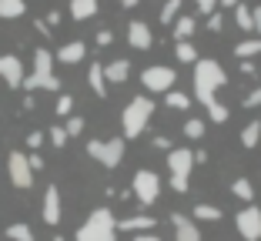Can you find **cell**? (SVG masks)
Segmentation results:
<instances>
[{
    "label": "cell",
    "instance_id": "cell-28",
    "mask_svg": "<svg viewBox=\"0 0 261 241\" xmlns=\"http://www.w3.org/2000/svg\"><path fill=\"white\" fill-rule=\"evenodd\" d=\"M177 10H181V0H164V7H161V23H174V17H177Z\"/></svg>",
    "mask_w": 261,
    "mask_h": 241
},
{
    "label": "cell",
    "instance_id": "cell-3",
    "mask_svg": "<svg viewBox=\"0 0 261 241\" xmlns=\"http://www.w3.org/2000/svg\"><path fill=\"white\" fill-rule=\"evenodd\" d=\"M151 114H154V101L147 97V94H138V97H130L127 108H124V114H121L124 138H141V131H144L147 121H151Z\"/></svg>",
    "mask_w": 261,
    "mask_h": 241
},
{
    "label": "cell",
    "instance_id": "cell-8",
    "mask_svg": "<svg viewBox=\"0 0 261 241\" xmlns=\"http://www.w3.org/2000/svg\"><path fill=\"white\" fill-rule=\"evenodd\" d=\"M174 81H177V74L171 67H144V74H141V84L147 87V94H168V91H174Z\"/></svg>",
    "mask_w": 261,
    "mask_h": 241
},
{
    "label": "cell",
    "instance_id": "cell-16",
    "mask_svg": "<svg viewBox=\"0 0 261 241\" xmlns=\"http://www.w3.org/2000/svg\"><path fill=\"white\" fill-rule=\"evenodd\" d=\"M84 54H87L84 40H70V44H64L61 50H57V61H61V64H81Z\"/></svg>",
    "mask_w": 261,
    "mask_h": 241
},
{
    "label": "cell",
    "instance_id": "cell-40",
    "mask_svg": "<svg viewBox=\"0 0 261 241\" xmlns=\"http://www.w3.org/2000/svg\"><path fill=\"white\" fill-rule=\"evenodd\" d=\"M251 34H258V37H261V7L251 10Z\"/></svg>",
    "mask_w": 261,
    "mask_h": 241
},
{
    "label": "cell",
    "instance_id": "cell-33",
    "mask_svg": "<svg viewBox=\"0 0 261 241\" xmlns=\"http://www.w3.org/2000/svg\"><path fill=\"white\" fill-rule=\"evenodd\" d=\"M64 131H67V138H74V134H81L84 131V117H67V127H64Z\"/></svg>",
    "mask_w": 261,
    "mask_h": 241
},
{
    "label": "cell",
    "instance_id": "cell-26",
    "mask_svg": "<svg viewBox=\"0 0 261 241\" xmlns=\"http://www.w3.org/2000/svg\"><path fill=\"white\" fill-rule=\"evenodd\" d=\"M231 191H234L241 201H254V188H251V181H248V178H238L234 184H231Z\"/></svg>",
    "mask_w": 261,
    "mask_h": 241
},
{
    "label": "cell",
    "instance_id": "cell-6",
    "mask_svg": "<svg viewBox=\"0 0 261 241\" xmlns=\"http://www.w3.org/2000/svg\"><path fill=\"white\" fill-rule=\"evenodd\" d=\"M130 188H134L130 195L138 198V201L144 204V208H151V204L158 201V198H161V178H158V174H154L151 168H141V171L134 174V181H130Z\"/></svg>",
    "mask_w": 261,
    "mask_h": 241
},
{
    "label": "cell",
    "instance_id": "cell-20",
    "mask_svg": "<svg viewBox=\"0 0 261 241\" xmlns=\"http://www.w3.org/2000/svg\"><path fill=\"white\" fill-rule=\"evenodd\" d=\"M171 31H174V44H185V40L198 31V23H194V17H177Z\"/></svg>",
    "mask_w": 261,
    "mask_h": 241
},
{
    "label": "cell",
    "instance_id": "cell-36",
    "mask_svg": "<svg viewBox=\"0 0 261 241\" xmlns=\"http://www.w3.org/2000/svg\"><path fill=\"white\" fill-rule=\"evenodd\" d=\"M221 27H224V17L221 14H218V10H215V14H211V17H207V31H221Z\"/></svg>",
    "mask_w": 261,
    "mask_h": 241
},
{
    "label": "cell",
    "instance_id": "cell-2",
    "mask_svg": "<svg viewBox=\"0 0 261 241\" xmlns=\"http://www.w3.org/2000/svg\"><path fill=\"white\" fill-rule=\"evenodd\" d=\"M20 87H27V94L31 91H61V81L54 77V54L47 47L34 50V74H27Z\"/></svg>",
    "mask_w": 261,
    "mask_h": 241
},
{
    "label": "cell",
    "instance_id": "cell-44",
    "mask_svg": "<svg viewBox=\"0 0 261 241\" xmlns=\"http://www.w3.org/2000/svg\"><path fill=\"white\" fill-rule=\"evenodd\" d=\"M44 23H47V27H50V23H61V14H57V10H50V14H47V20H44Z\"/></svg>",
    "mask_w": 261,
    "mask_h": 241
},
{
    "label": "cell",
    "instance_id": "cell-25",
    "mask_svg": "<svg viewBox=\"0 0 261 241\" xmlns=\"http://www.w3.org/2000/svg\"><path fill=\"white\" fill-rule=\"evenodd\" d=\"M7 238H10V241H34V228L23 225V221H17V225L7 228Z\"/></svg>",
    "mask_w": 261,
    "mask_h": 241
},
{
    "label": "cell",
    "instance_id": "cell-35",
    "mask_svg": "<svg viewBox=\"0 0 261 241\" xmlns=\"http://www.w3.org/2000/svg\"><path fill=\"white\" fill-rule=\"evenodd\" d=\"M241 108H261V84H258V87H254V91H251V94H248L245 101H241Z\"/></svg>",
    "mask_w": 261,
    "mask_h": 241
},
{
    "label": "cell",
    "instance_id": "cell-38",
    "mask_svg": "<svg viewBox=\"0 0 261 241\" xmlns=\"http://www.w3.org/2000/svg\"><path fill=\"white\" fill-rule=\"evenodd\" d=\"M40 144H44V134H40V131H31V134H27V148H31V151H37Z\"/></svg>",
    "mask_w": 261,
    "mask_h": 241
},
{
    "label": "cell",
    "instance_id": "cell-23",
    "mask_svg": "<svg viewBox=\"0 0 261 241\" xmlns=\"http://www.w3.org/2000/svg\"><path fill=\"white\" fill-rule=\"evenodd\" d=\"M198 221H221V208H215V204H194V211H191Z\"/></svg>",
    "mask_w": 261,
    "mask_h": 241
},
{
    "label": "cell",
    "instance_id": "cell-45",
    "mask_svg": "<svg viewBox=\"0 0 261 241\" xmlns=\"http://www.w3.org/2000/svg\"><path fill=\"white\" fill-rule=\"evenodd\" d=\"M204 161H207V151H204V148L194 151V164H204Z\"/></svg>",
    "mask_w": 261,
    "mask_h": 241
},
{
    "label": "cell",
    "instance_id": "cell-15",
    "mask_svg": "<svg viewBox=\"0 0 261 241\" xmlns=\"http://www.w3.org/2000/svg\"><path fill=\"white\" fill-rule=\"evenodd\" d=\"M158 225L154 221V215H130V218H121V221H114V228H121V231H151V228Z\"/></svg>",
    "mask_w": 261,
    "mask_h": 241
},
{
    "label": "cell",
    "instance_id": "cell-1",
    "mask_svg": "<svg viewBox=\"0 0 261 241\" xmlns=\"http://www.w3.org/2000/svg\"><path fill=\"white\" fill-rule=\"evenodd\" d=\"M228 84V74H224V67L218 61H194V94H198V101L207 108V114H211V121L215 124H224L228 121V108L224 104H218V87Z\"/></svg>",
    "mask_w": 261,
    "mask_h": 241
},
{
    "label": "cell",
    "instance_id": "cell-21",
    "mask_svg": "<svg viewBox=\"0 0 261 241\" xmlns=\"http://www.w3.org/2000/svg\"><path fill=\"white\" fill-rule=\"evenodd\" d=\"M23 10H27V0H0V17H4V20L23 17Z\"/></svg>",
    "mask_w": 261,
    "mask_h": 241
},
{
    "label": "cell",
    "instance_id": "cell-24",
    "mask_svg": "<svg viewBox=\"0 0 261 241\" xmlns=\"http://www.w3.org/2000/svg\"><path fill=\"white\" fill-rule=\"evenodd\" d=\"M234 54H238L241 61H251L254 54H261V37H254V40H241V44L234 47Z\"/></svg>",
    "mask_w": 261,
    "mask_h": 241
},
{
    "label": "cell",
    "instance_id": "cell-5",
    "mask_svg": "<svg viewBox=\"0 0 261 241\" xmlns=\"http://www.w3.org/2000/svg\"><path fill=\"white\" fill-rule=\"evenodd\" d=\"M191 168H194V151L188 148H171L168 154V171H171V188L177 195H188V178H191Z\"/></svg>",
    "mask_w": 261,
    "mask_h": 241
},
{
    "label": "cell",
    "instance_id": "cell-48",
    "mask_svg": "<svg viewBox=\"0 0 261 241\" xmlns=\"http://www.w3.org/2000/svg\"><path fill=\"white\" fill-rule=\"evenodd\" d=\"M121 4H124V7H138L141 0H121Z\"/></svg>",
    "mask_w": 261,
    "mask_h": 241
},
{
    "label": "cell",
    "instance_id": "cell-31",
    "mask_svg": "<svg viewBox=\"0 0 261 241\" xmlns=\"http://www.w3.org/2000/svg\"><path fill=\"white\" fill-rule=\"evenodd\" d=\"M201 134H204V124H201L198 117H191V121H188L185 124V138H191V141H198Z\"/></svg>",
    "mask_w": 261,
    "mask_h": 241
},
{
    "label": "cell",
    "instance_id": "cell-14",
    "mask_svg": "<svg viewBox=\"0 0 261 241\" xmlns=\"http://www.w3.org/2000/svg\"><path fill=\"white\" fill-rule=\"evenodd\" d=\"M44 221L47 225H57L61 221V191H57V184H50L44 191Z\"/></svg>",
    "mask_w": 261,
    "mask_h": 241
},
{
    "label": "cell",
    "instance_id": "cell-11",
    "mask_svg": "<svg viewBox=\"0 0 261 241\" xmlns=\"http://www.w3.org/2000/svg\"><path fill=\"white\" fill-rule=\"evenodd\" d=\"M0 81L7 87H20L23 84V64L17 54H4L0 57Z\"/></svg>",
    "mask_w": 261,
    "mask_h": 241
},
{
    "label": "cell",
    "instance_id": "cell-41",
    "mask_svg": "<svg viewBox=\"0 0 261 241\" xmlns=\"http://www.w3.org/2000/svg\"><path fill=\"white\" fill-rule=\"evenodd\" d=\"M111 40H114V34H111V31H97V44L100 47H108Z\"/></svg>",
    "mask_w": 261,
    "mask_h": 241
},
{
    "label": "cell",
    "instance_id": "cell-13",
    "mask_svg": "<svg viewBox=\"0 0 261 241\" xmlns=\"http://www.w3.org/2000/svg\"><path fill=\"white\" fill-rule=\"evenodd\" d=\"M171 225H174V241H201V231L194 228V221L188 215H171Z\"/></svg>",
    "mask_w": 261,
    "mask_h": 241
},
{
    "label": "cell",
    "instance_id": "cell-47",
    "mask_svg": "<svg viewBox=\"0 0 261 241\" xmlns=\"http://www.w3.org/2000/svg\"><path fill=\"white\" fill-rule=\"evenodd\" d=\"M218 4H221V7H238L241 0H218Z\"/></svg>",
    "mask_w": 261,
    "mask_h": 241
},
{
    "label": "cell",
    "instance_id": "cell-34",
    "mask_svg": "<svg viewBox=\"0 0 261 241\" xmlns=\"http://www.w3.org/2000/svg\"><path fill=\"white\" fill-rule=\"evenodd\" d=\"M50 144H54V148H64V144H67V131H64V127H50Z\"/></svg>",
    "mask_w": 261,
    "mask_h": 241
},
{
    "label": "cell",
    "instance_id": "cell-43",
    "mask_svg": "<svg viewBox=\"0 0 261 241\" xmlns=\"http://www.w3.org/2000/svg\"><path fill=\"white\" fill-rule=\"evenodd\" d=\"M154 148H161V151H168V148H171V141H168V138H154Z\"/></svg>",
    "mask_w": 261,
    "mask_h": 241
},
{
    "label": "cell",
    "instance_id": "cell-46",
    "mask_svg": "<svg viewBox=\"0 0 261 241\" xmlns=\"http://www.w3.org/2000/svg\"><path fill=\"white\" fill-rule=\"evenodd\" d=\"M134 241H161V238H158V234H151V231H144V234H138Z\"/></svg>",
    "mask_w": 261,
    "mask_h": 241
},
{
    "label": "cell",
    "instance_id": "cell-49",
    "mask_svg": "<svg viewBox=\"0 0 261 241\" xmlns=\"http://www.w3.org/2000/svg\"><path fill=\"white\" fill-rule=\"evenodd\" d=\"M54 241H64V238H54Z\"/></svg>",
    "mask_w": 261,
    "mask_h": 241
},
{
    "label": "cell",
    "instance_id": "cell-32",
    "mask_svg": "<svg viewBox=\"0 0 261 241\" xmlns=\"http://www.w3.org/2000/svg\"><path fill=\"white\" fill-rule=\"evenodd\" d=\"M57 114H61V117H67L70 114V111H74V97H70V94H61V97H57Z\"/></svg>",
    "mask_w": 261,
    "mask_h": 241
},
{
    "label": "cell",
    "instance_id": "cell-7",
    "mask_svg": "<svg viewBox=\"0 0 261 241\" xmlns=\"http://www.w3.org/2000/svg\"><path fill=\"white\" fill-rule=\"evenodd\" d=\"M87 154L94 161H100L104 168H117L124 161V141L111 138V141H87Z\"/></svg>",
    "mask_w": 261,
    "mask_h": 241
},
{
    "label": "cell",
    "instance_id": "cell-37",
    "mask_svg": "<svg viewBox=\"0 0 261 241\" xmlns=\"http://www.w3.org/2000/svg\"><path fill=\"white\" fill-rule=\"evenodd\" d=\"M27 164H31V171H44V157H40L37 151H31V154H27Z\"/></svg>",
    "mask_w": 261,
    "mask_h": 241
},
{
    "label": "cell",
    "instance_id": "cell-17",
    "mask_svg": "<svg viewBox=\"0 0 261 241\" xmlns=\"http://www.w3.org/2000/svg\"><path fill=\"white\" fill-rule=\"evenodd\" d=\"M127 77H130V64L127 61H111V64H104V81H108V84H124Z\"/></svg>",
    "mask_w": 261,
    "mask_h": 241
},
{
    "label": "cell",
    "instance_id": "cell-39",
    "mask_svg": "<svg viewBox=\"0 0 261 241\" xmlns=\"http://www.w3.org/2000/svg\"><path fill=\"white\" fill-rule=\"evenodd\" d=\"M194 4H198V10H201V14H207V17L215 14V7H218V0H194Z\"/></svg>",
    "mask_w": 261,
    "mask_h": 241
},
{
    "label": "cell",
    "instance_id": "cell-42",
    "mask_svg": "<svg viewBox=\"0 0 261 241\" xmlns=\"http://www.w3.org/2000/svg\"><path fill=\"white\" fill-rule=\"evenodd\" d=\"M241 74H245V77H251V74H254V61H241Z\"/></svg>",
    "mask_w": 261,
    "mask_h": 241
},
{
    "label": "cell",
    "instance_id": "cell-4",
    "mask_svg": "<svg viewBox=\"0 0 261 241\" xmlns=\"http://www.w3.org/2000/svg\"><path fill=\"white\" fill-rule=\"evenodd\" d=\"M117 228H114V215L111 208H94L87 215V221L77 228V241H114Z\"/></svg>",
    "mask_w": 261,
    "mask_h": 241
},
{
    "label": "cell",
    "instance_id": "cell-19",
    "mask_svg": "<svg viewBox=\"0 0 261 241\" xmlns=\"http://www.w3.org/2000/svg\"><path fill=\"white\" fill-rule=\"evenodd\" d=\"M100 10L97 0H70V17L74 20H87V17H94Z\"/></svg>",
    "mask_w": 261,
    "mask_h": 241
},
{
    "label": "cell",
    "instance_id": "cell-27",
    "mask_svg": "<svg viewBox=\"0 0 261 241\" xmlns=\"http://www.w3.org/2000/svg\"><path fill=\"white\" fill-rule=\"evenodd\" d=\"M174 54H177L181 64H194V61H198V50H194L188 40H185V44H174Z\"/></svg>",
    "mask_w": 261,
    "mask_h": 241
},
{
    "label": "cell",
    "instance_id": "cell-10",
    "mask_svg": "<svg viewBox=\"0 0 261 241\" xmlns=\"http://www.w3.org/2000/svg\"><path fill=\"white\" fill-rule=\"evenodd\" d=\"M234 225H238V234L245 241H261V208H258V204L241 208L238 218H234Z\"/></svg>",
    "mask_w": 261,
    "mask_h": 241
},
{
    "label": "cell",
    "instance_id": "cell-22",
    "mask_svg": "<svg viewBox=\"0 0 261 241\" xmlns=\"http://www.w3.org/2000/svg\"><path fill=\"white\" fill-rule=\"evenodd\" d=\"M258 141H261V121H248L245 131H241V144H245V148H254Z\"/></svg>",
    "mask_w": 261,
    "mask_h": 241
},
{
    "label": "cell",
    "instance_id": "cell-12",
    "mask_svg": "<svg viewBox=\"0 0 261 241\" xmlns=\"http://www.w3.org/2000/svg\"><path fill=\"white\" fill-rule=\"evenodd\" d=\"M127 44L134 47V50H147V47L154 44L151 27H147L144 20H130V23H127Z\"/></svg>",
    "mask_w": 261,
    "mask_h": 241
},
{
    "label": "cell",
    "instance_id": "cell-29",
    "mask_svg": "<svg viewBox=\"0 0 261 241\" xmlns=\"http://www.w3.org/2000/svg\"><path fill=\"white\" fill-rule=\"evenodd\" d=\"M234 20H238V27H241V31H248V34H251V7L238 4V7H234Z\"/></svg>",
    "mask_w": 261,
    "mask_h": 241
},
{
    "label": "cell",
    "instance_id": "cell-30",
    "mask_svg": "<svg viewBox=\"0 0 261 241\" xmlns=\"http://www.w3.org/2000/svg\"><path fill=\"white\" fill-rule=\"evenodd\" d=\"M168 108L185 111V108H191V97H188V94H181V91H168Z\"/></svg>",
    "mask_w": 261,
    "mask_h": 241
},
{
    "label": "cell",
    "instance_id": "cell-18",
    "mask_svg": "<svg viewBox=\"0 0 261 241\" xmlns=\"http://www.w3.org/2000/svg\"><path fill=\"white\" fill-rule=\"evenodd\" d=\"M87 84H91V91L97 94V97H108V81H104V64H91V70H87Z\"/></svg>",
    "mask_w": 261,
    "mask_h": 241
},
{
    "label": "cell",
    "instance_id": "cell-9",
    "mask_svg": "<svg viewBox=\"0 0 261 241\" xmlns=\"http://www.w3.org/2000/svg\"><path fill=\"white\" fill-rule=\"evenodd\" d=\"M7 174H10V181H14V188H20V191H31V188H34V171H31V164H27V154H23V151H10Z\"/></svg>",
    "mask_w": 261,
    "mask_h": 241
}]
</instances>
